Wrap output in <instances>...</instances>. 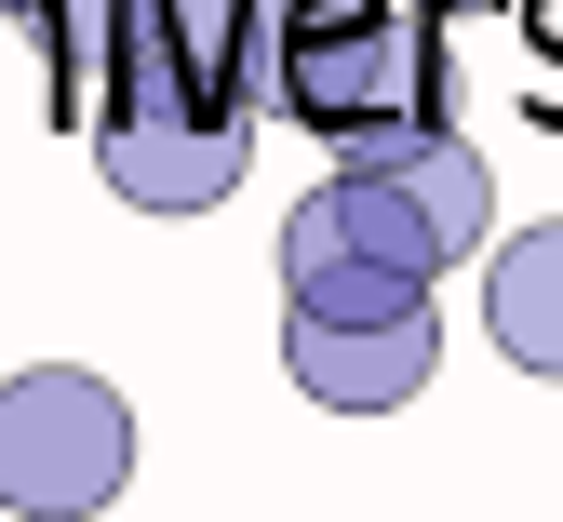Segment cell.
Instances as JSON below:
<instances>
[{
	"mask_svg": "<svg viewBox=\"0 0 563 522\" xmlns=\"http://www.w3.org/2000/svg\"><path fill=\"white\" fill-rule=\"evenodd\" d=\"M242 95L309 121L335 162H389L456 108L430 0H242Z\"/></svg>",
	"mask_w": 563,
	"mask_h": 522,
	"instance_id": "cell-1",
	"label": "cell"
},
{
	"mask_svg": "<svg viewBox=\"0 0 563 522\" xmlns=\"http://www.w3.org/2000/svg\"><path fill=\"white\" fill-rule=\"evenodd\" d=\"M443 268L456 255L430 242V214H416L389 175H363V162H335L296 214H282V281H296L309 322H416Z\"/></svg>",
	"mask_w": 563,
	"mask_h": 522,
	"instance_id": "cell-2",
	"label": "cell"
},
{
	"mask_svg": "<svg viewBox=\"0 0 563 522\" xmlns=\"http://www.w3.org/2000/svg\"><path fill=\"white\" fill-rule=\"evenodd\" d=\"M134 482V402L81 362H27L0 389V509L14 522H95Z\"/></svg>",
	"mask_w": 563,
	"mask_h": 522,
	"instance_id": "cell-3",
	"label": "cell"
},
{
	"mask_svg": "<svg viewBox=\"0 0 563 522\" xmlns=\"http://www.w3.org/2000/svg\"><path fill=\"white\" fill-rule=\"evenodd\" d=\"M95 175L134 214H216L255 175V95H108L95 108Z\"/></svg>",
	"mask_w": 563,
	"mask_h": 522,
	"instance_id": "cell-4",
	"label": "cell"
},
{
	"mask_svg": "<svg viewBox=\"0 0 563 522\" xmlns=\"http://www.w3.org/2000/svg\"><path fill=\"white\" fill-rule=\"evenodd\" d=\"M430 362H443V335H430V309L416 322H282V376H296L322 415H389V402H416L430 389Z\"/></svg>",
	"mask_w": 563,
	"mask_h": 522,
	"instance_id": "cell-5",
	"label": "cell"
},
{
	"mask_svg": "<svg viewBox=\"0 0 563 522\" xmlns=\"http://www.w3.org/2000/svg\"><path fill=\"white\" fill-rule=\"evenodd\" d=\"M483 335H497V362H523V376H563V214L523 242H497V268H483Z\"/></svg>",
	"mask_w": 563,
	"mask_h": 522,
	"instance_id": "cell-6",
	"label": "cell"
},
{
	"mask_svg": "<svg viewBox=\"0 0 563 522\" xmlns=\"http://www.w3.org/2000/svg\"><path fill=\"white\" fill-rule=\"evenodd\" d=\"M363 175H389V188H402L416 214H430V242H443V255H470L483 229H497V175L470 162V134H456V121H430V134H402L389 162H363Z\"/></svg>",
	"mask_w": 563,
	"mask_h": 522,
	"instance_id": "cell-7",
	"label": "cell"
},
{
	"mask_svg": "<svg viewBox=\"0 0 563 522\" xmlns=\"http://www.w3.org/2000/svg\"><path fill=\"white\" fill-rule=\"evenodd\" d=\"M27 14H41V54H54V95H67V108H108L121 41H134L148 0H27Z\"/></svg>",
	"mask_w": 563,
	"mask_h": 522,
	"instance_id": "cell-8",
	"label": "cell"
}]
</instances>
